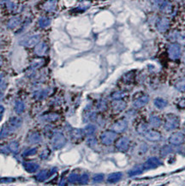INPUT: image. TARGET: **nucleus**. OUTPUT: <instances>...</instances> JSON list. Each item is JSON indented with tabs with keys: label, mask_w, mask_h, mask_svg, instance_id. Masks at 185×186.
Listing matches in <instances>:
<instances>
[{
	"label": "nucleus",
	"mask_w": 185,
	"mask_h": 186,
	"mask_svg": "<svg viewBox=\"0 0 185 186\" xmlns=\"http://www.w3.org/2000/svg\"><path fill=\"white\" fill-rule=\"evenodd\" d=\"M39 41V36H34V37L31 38L29 41H28V42L26 43L27 46H33L34 44H36V42Z\"/></svg>",
	"instance_id": "22"
},
{
	"label": "nucleus",
	"mask_w": 185,
	"mask_h": 186,
	"mask_svg": "<svg viewBox=\"0 0 185 186\" xmlns=\"http://www.w3.org/2000/svg\"><path fill=\"white\" fill-rule=\"evenodd\" d=\"M148 101H149V97L148 95H142V96H141L138 99H136L135 100L134 106L138 108L143 107L144 106H146L148 103Z\"/></svg>",
	"instance_id": "9"
},
{
	"label": "nucleus",
	"mask_w": 185,
	"mask_h": 186,
	"mask_svg": "<svg viewBox=\"0 0 185 186\" xmlns=\"http://www.w3.org/2000/svg\"><path fill=\"white\" fill-rule=\"evenodd\" d=\"M143 166H136L135 168H133V169L129 172V175L130 176H135V175H138V174H141L142 172H143Z\"/></svg>",
	"instance_id": "17"
},
{
	"label": "nucleus",
	"mask_w": 185,
	"mask_h": 186,
	"mask_svg": "<svg viewBox=\"0 0 185 186\" xmlns=\"http://www.w3.org/2000/svg\"><path fill=\"white\" fill-rule=\"evenodd\" d=\"M156 28L161 33L166 32L169 29V28H170V21H169V19L165 18V17L160 18L156 22Z\"/></svg>",
	"instance_id": "3"
},
{
	"label": "nucleus",
	"mask_w": 185,
	"mask_h": 186,
	"mask_svg": "<svg viewBox=\"0 0 185 186\" xmlns=\"http://www.w3.org/2000/svg\"><path fill=\"white\" fill-rule=\"evenodd\" d=\"M127 128V122L124 121V120H122V121H119L118 122L117 124L114 125V130L118 132H123Z\"/></svg>",
	"instance_id": "12"
},
{
	"label": "nucleus",
	"mask_w": 185,
	"mask_h": 186,
	"mask_svg": "<svg viewBox=\"0 0 185 186\" xmlns=\"http://www.w3.org/2000/svg\"><path fill=\"white\" fill-rule=\"evenodd\" d=\"M121 177H122V174L120 173V172L111 174V176H109V178H108V181L111 183L117 182V181H118L120 178H121Z\"/></svg>",
	"instance_id": "18"
},
{
	"label": "nucleus",
	"mask_w": 185,
	"mask_h": 186,
	"mask_svg": "<svg viewBox=\"0 0 185 186\" xmlns=\"http://www.w3.org/2000/svg\"><path fill=\"white\" fill-rule=\"evenodd\" d=\"M154 106L159 109H164L167 106V101L161 98H157L154 99Z\"/></svg>",
	"instance_id": "14"
},
{
	"label": "nucleus",
	"mask_w": 185,
	"mask_h": 186,
	"mask_svg": "<svg viewBox=\"0 0 185 186\" xmlns=\"http://www.w3.org/2000/svg\"><path fill=\"white\" fill-rule=\"evenodd\" d=\"M184 135L181 132H176L169 137V142L172 145H181L184 141Z\"/></svg>",
	"instance_id": "4"
},
{
	"label": "nucleus",
	"mask_w": 185,
	"mask_h": 186,
	"mask_svg": "<svg viewBox=\"0 0 185 186\" xmlns=\"http://www.w3.org/2000/svg\"><path fill=\"white\" fill-rule=\"evenodd\" d=\"M116 135L113 132H110V131H106V132L103 133L101 136V140H102L103 143L105 144H111L115 139Z\"/></svg>",
	"instance_id": "8"
},
{
	"label": "nucleus",
	"mask_w": 185,
	"mask_h": 186,
	"mask_svg": "<svg viewBox=\"0 0 185 186\" xmlns=\"http://www.w3.org/2000/svg\"><path fill=\"white\" fill-rule=\"evenodd\" d=\"M102 179H103L102 175H98V176H96V177L94 178V182H96V181H97V182H99V181H101Z\"/></svg>",
	"instance_id": "26"
},
{
	"label": "nucleus",
	"mask_w": 185,
	"mask_h": 186,
	"mask_svg": "<svg viewBox=\"0 0 185 186\" xmlns=\"http://www.w3.org/2000/svg\"><path fill=\"white\" fill-rule=\"evenodd\" d=\"M160 10L164 14H171L172 12L173 5L172 3H170L167 0H164V3L161 4V6L160 7Z\"/></svg>",
	"instance_id": "10"
},
{
	"label": "nucleus",
	"mask_w": 185,
	"mask_h": 186,
	"mask_svg": "<svg viewBox=\"0 0 185 186\" xmlns=\"http://www.w3.org/2000/svg\"><path fill=\"white\" fill-rule=\"evenodd\" d=\"M168 53L172 59H178L181 56V47L177 44H172L169 46Z\"/></svg>",
	"instance_id": "2"
},
{
	"label": "nucleus",
	"mask_w": 185,
	"mask_h": 186,
	"mask_svg": "<svg viewBox=\"0 0 185 186\" xmlns=\"http://www.w3.org/2000/svg\"><path fill=\"white\" fill-rule=\"evenodd\" d=\"M45 50H46V46H45V44L42 43L36 48V52L38 54H43L45 52Z\"/></svg>",
	"instance_id": "21"
},
{
	"label": "nucleus",
	"mask_w": 185,
	"mask_h": 186,
	"mask_svg": "<svg viewBox=\"0 0 185 186\" xmlns=\"http://www.w3.org/2000/svg\"><path fill=\"white\" fill-rule=\"evenodd\" d=\"M144 137L151 141H158L161 139V134L156 130H148V131L144 134Z\"/></svg>",
	"instance_id": "5"
},
{
	"label": "nucleus",
	"mask_w": 185,
	"mask_h": 186,
	"mask_svg": "<svg viewBox=\"0 0 185 186\" xmlns=\"http://www.w3.org/2000/svg\"><path fill=\"white\" fill-rule=\"evenodd\" d=\"M161 165V162L160 161V160L156 157L149 158L148 161H146V163L144 164L143 167L146 169H154L158 167L159 165Z\"/></svg>",
	"instance_id": "6"
},
{
	"label": "nucleus",
	"mask_w": 185,
	"mask_h": 186,
	"mask_svg": "<svg viewBox=\"0 0 185 186\" xmlns=\"http://www.w3.org/2000/svg\"><path fill=\"white\" fill-rule=\"evenodd\" d=\"M56 6H57V1L56 0L48 1L45 5V10H53L56 8Z\"/></svg>",
	"instance_id": "16"
},
{
	"label": "nucleus",
	"mask_w": 185,
	"mask_h": 186,
	"mask_svg": "<svg viewBox=\"0 0 185 186\" xmlns=\"http://www.w3.org/2000/svg\"><path fill=\"white\" fill-rule=\"evenodd\" d=\"M180 124V120L179 118L174 114H167L165 117V122H164V129L168 131L173 130H176L178 128Z\"/></svg>",
	"instance_id": "1"
},
{
	"label": "nucleus",
	"mask_w": 185,
	"mask_h": 186,
	"mask_svg": "<svg viewBox=\"0 0 185 186\" xmlns=\"http://www.w3.org/2000/svg\"><path fill=\"white\" fill-rule=\"evenodd\" d=\"M114 106H115V109L117 111H122L125 108L126 104L123 102V101H118V102H116Z\"/></svg>",
	"instance_id": "19"
},
{
	"label": "nucleus",
	"mask_w": 185,
	"mask_h": 186,
	"mask_svg": "<svg viewBox=\"0 0 185 186\" xmlns=\"http://www.w3.org/2000/svg\"><path fill=\"white\" fill-rule=\"evenodd\" d=\"M136 130H137V132L138 133H140L141 135H144V134L148 130V125L145 124V123H141V124H140L139 125H137Z\"/></svg>",
	"instance_id": "15"
},
{
	"label": "nucleus",
	"mask_w": 185,
	"mask_h": 186,
	"mask_svg": "<svg viewBox=\"0 0 185 186\" xmlns=\"http://www.w3.org/2000/svg\"><path fill=\"white\" fill-rule=\"evenodd\" d=\"M171 152H172V149H171V148L169 146H164L160 150V154L162 156H164V155L168 154Z\"/></svg>",
	"instance_id": "20"
},
{
	"label": "nucleus",
	"mask_w": 185,
	"mask_h": 186,
	"mask_svg": "<svg viewBox=\"0 0 185 186\" xmlns=\"http://www.w3.org/2000/svg\"><path fill=\"white\" fill-rule=\"evenodd\" d=\"M149 123L152 125V127H155L158 128L160 127L161 124H162V120L160 117L158 116H151L149 118Z\"/></svg>",
	"instance_id": "13"
},
{
	"label": "nucleus",
	"mask_w": 185,
	"mask_h": 186,
	"mask_svg": "<svg viewBox=\"0 0 185 186\" xmlns=\"http://www.w3.org/2000/svg\"><path fill=\"white\" fill-rule=\"evenodd\" d=\"M178 107H181V108L185 107V99H184L180 100V102L178 103Z\"/></svg>",
	"instance_id": "25"
},
{
	"label": "nucleus",
	"mask_w": 185,
	"mask_h": 186,
	"mask_svg": "<svg viewBox=\"0 0 185 186\" xmlns=\"http://www.w3.org/2000/svg\"><path fill=\"white\" fill-rule=\"evenodd\" d=\"M129 147V140L127 137H122L117 142V148L121 151H127Z\"/></svg>",
	"instance_id": "7"
},
{
	"label": "nucleus",
	"mask_w": 185,
	"mask_h": 186,
	"mask_svg": "<svg viewBox=\"0 0 185 186\" xmlns=\"http://www.w3.org/2000/svg\"><path fill=\"white\" fill-rule=\"evenodd\" d=\"M49 23L50 21L48 19H42V20L40 21V24L42 27H45V26H47Z\"/></svg>",
	"instance_id": "24"
},
{
	"label": "nucleus",
	"mask_w": 185,
	"mask_h": 186,
	"mask_svg": "<svg viewBox=\"0 0 185 186\" xmlns=\"http://www.w3.org/2000/svg\"><path fill=\"white\" fill-rule=\"evenodd\" d=\"M172 38V40H174V41H177V42H179L182 45H185V32H183V33H178V32L173 33Z\"/></svg>",
	"instance_id": "11"
},
{
	"label": "nucleus",
	"mask_w": 185,
	"mask_h": 186,
	"mask_svg": "<svg viewBox=\"0 0 185 186\" xmlns=\"http://www.w3.org/2000/svg\"><path fill=\"white\" fill-rule=\"evenodd\" d=\"M19 19L18 18H13V19H11L10 21V22H9V27L10 28H14V27H16L18 23H19Z\"/></svg>",
	"instance_id": "23"
}]
</instances>
